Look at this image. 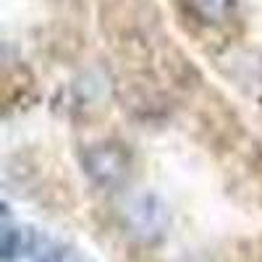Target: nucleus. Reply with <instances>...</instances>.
I'll return each mask as SVG.
<instances>
[{
	"label": "nucleus",
	"mask_w": 262,
	"mask_h": 262,
	"mask_svg": "<svg viewBox=\"0 0 262 262\" xmlns=\"http://www.w3.org/2000/svg\"><path fill=\"white\" fill-rule=\"evenodd\" d=\"M181 262H210V259H205V257H184Z\"/></svg>",
	"instance_id": "39448f33"
},
{
	"label": "nucleus",
	"mask_w": 262,
	"mask_h": 262,
	"mask_svg": "<svg viewBox=\"0 0 262 262\" xmlns=\"http://www.w3.org/2000/svg\"><path fill=\"white\" fill-rule=\"evenodd\" d=\"M84 170L95 184L100 186H116L126 179L128 173V152L121 144L105 142V144H92L81 155Z\"/></svg>",
	"instance_id": "f03ea898"
},
{
	"label": "nucleus",
	"mask_w": 262,
	"mask_h": 262,
	"mask_svg": "<svg viewBox=\"0 0 262 262\" xmlns=\"http://www.w3.org/2000/svg\"><path fill=\"white\" fill-rule=\"evenodd\" d=\"M34 244H37V236L29 226H6L3 228V244H0L3 262H13L24 254H32Z\"/></svg>",
	"instance_id": "7ed1b4c3"
},
{
	"label": "nucleus",
	"mask_w": 262,
	"mask_h": 262,
	"mask_svg": "<svg viewBox=\"0 0 262 262\" xmlns=\"http://www.w3.org/2000/svg\"><path fill=\"white\" fill-rule=\"evenodd\" d=\"M39 262H53V259H39Z\"/></svg>",
	"instance_id": "423d86ee"
},
{
	"label": "nucleus",
	"mask_w": 262,
	"mask_h": 262,
	"mask_svg": "<svg viewBox=\"0 0 262 262\" xmlns=\"http://www.w3.org/2000/svg\"><path fill=\"white\" fill-rule=\"evenodd\" d=\"M123 221L137 238L152 244V242H158V238H163V233L168 228V207L158 194L139 191V194L126 200Z\"/></svg>",
	"instance_id": "f257e3e1"
},
{
	"label": "nucleus",
	"mask_w": 262,
	"mask_h": 262,
	"mask_svg": "<svg viewBox=\"0 0 262 262\" xmlns=\"http://www.w3.org/2000/svg\"><path fill=\"white\" fill-rule=\"evenodd\" d=\"M233 3L236 0H191V8L196 11V16H202L205 21H221V18L228 16Z\"/></svg>",
	"instance_id": "20e7f679"
}]
</instances>
